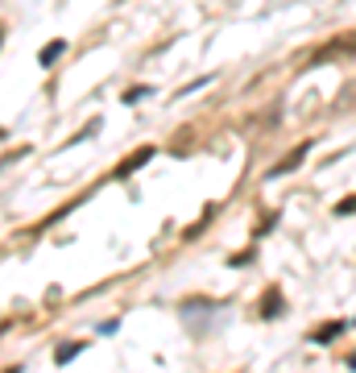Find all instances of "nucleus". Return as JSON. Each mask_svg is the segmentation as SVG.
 I'll list each match as a JSON object with an SVG mask.
<instances>
[{
    "label": "nucleus",
    "mask_w": 356,
    "mask_h": 373,
    "mask_svg": "<svg viewBox=\"0 0 356 373\" xmlns=\"http://www.w3.org/2000/svg\"><path fill=\"white\" fill-rule=\"evenodd\" d=\"M261 316H265V320H274V316H278V291H270V295H265V311H261Z\"/></svg>",
    "instance_id": "39448f33"
},
{
    "label": "nucleus",
    "mask_w": 356,
    "mask_h": 373,
    "mask_svg": "<svg viewBox=\"0 0 356 373\" xmlns=\"http://www.w3.org/2000/svg\"><path fill=\"white\" fill-rule=\"evenodd\" d=\"M79 349H83V345H66V349H58V361H71V357L79 353Z\"/></svg>",
    "instance_id": "0eeeda50"
},
{
    "label": "nucleus",
    "mask_w": 356,
    "mask_h": 373,
    "mask_svg": "<svg viewBox=\"0 0 356 373\" xmlns=\"http://www.w3.org/2000/svg\"><path fill=\"white\" fill-rule=\"evenodd\" d=\"M62 50H66V42H50V46L41 50V62H54V58H58Z\"/></svg>",
    "instance_id": "20e7f679"
},
{
    "label": "nucleus",
    "mask_w": 356,
    "mask_h": 373,
    "mask_svg": "<svg viewBox=\"0 0 356 373\" xmlns=\"http://www.w3.org/2000/svg\"><path fill=\"white\" fill-rule=\"evenodd\" d=\"M307 149H311V145H307V141H303V145H299V149H294V154H290V158H282V162H278V166H274V170H270V179H282V174H290V170H294V166H299V162H303V158H307Z\"/></svg>",
    "instance_id": "f257e3e1"
},
{
    "label": "nucleus",
    "mask_w": 356,
    "mask_h": 373,
    "mask_svg": "<svg viewBox=\"0 0 356 373\" xmlns=\"http://www.w3.org/2000/svg\"><path fill=\"white\" fill-rule=\"evenodd\" d=\"M149 158H153V149H137V154H133V158H129V162H124V166H116V174H120V179H124V174H133V170H137V166H141V162H149Z\"/></svg>",
    "instance_id": "7ed1b4c3"
},
{
    "label": "nucleus",
    "mask_w": 356,
    "mask_h": 373,
    "mask_svg": "<svg viewBox=\"0 0 356 373\" xmlns=\"http://www.w3.org/2000/svg\"><path fill=\"white\" fill-rule=\"evenodd\" d=\"M348 212H356V195H348L344 203H336V216H348Z\"/></svg>",
    "instance_id": "423d86ee"
},
{
    "label": "nucleus",
    "mask_w": 356,
    "mask_h": 373,
    "mask_svg": "<svg viewBox=\"0 0 356 373\" xmlns=\"http://www.w3.org/2000/svg\"><path fill=\"white\" fill-rule=\"evenodd\" d=\"M344 328H348L344 320H336V324H324V328H315V332H311V340H315V345H332V340H336Z\"/></svg>",
    "instance_id": "f03ea898"
},
{
    "label": "nucleus",
    "mask_w": 356,
    "mask_h": 373,
    "mask_svg": "<svg viewBox=\"0 0 356 373\" xmlns=\"http://www.w3.org/2000/svg\"><path fill=\"white\" fill-rule=\"evenodd\" d=\"M348 365H353V370H356V353H353V357H348Z\"/></svg>",
    "instance_id": "6e6552de"
}]
</instances>
